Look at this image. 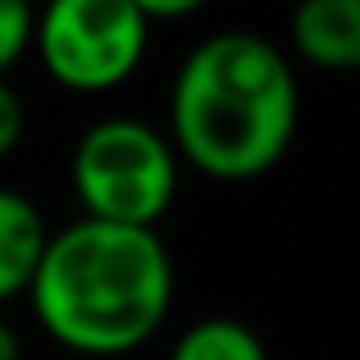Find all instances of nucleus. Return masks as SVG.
<instances>
[{
    "label": "nucleus",
    "instance_id": "nucleus-9",
    "mask_svg": "<svg viewBox=\"0 0 360 360\" xmlns=\"http://www.w3.org/2000/svg\"><path fill=\"white\" fill-rule=\"evenodd\" d=\"M23 132H27V110H23V101H18V91L0 78V160L18 150Z\"/></svg>",
    "mask_w": 360,
    "mask_h": 360
},
{
    "label": "nucleus",
    "instance_id": "nucleus-2",
    "mask_svg": "<svg viewBox=\"0 0 360 360\" xmlns=\"http://www.w3.org/2000/svg\"><path fill=\"white\" fill-rule=\"evenodd\" d=\"M37 324L82 356H123L155 338L174 306V260L155 229L78 219L55 233L32 274Z\"/></svg>",
    "mask_w": 360,
    "mask_h": 360
},
{
    "label": "nucleus",
    "instance_id": "nucleus-4",
    "mask_svg": "<svg viewBox=\"0 0 360 360\" xmlns=\"http://www.w3.org/2000/svg\"><path fill=\"white\" fill-rule=\"evenodd\" d=\"M150 27L132 0H55L32 23V51L60 87L96 96L141 69Z\"/></svg>",
    "mask_w": 360,
    "mask_h": 360
},
{
    "label": "nucleus",
    "instance_id": "nucleus-8",
    "mask_svg": "<svg viewBox=\"0 0 360 360\" xmlns=\"http://www.w3.org/2000/svg\"><path fill=\"white\" fill-rule=\"evenodd\" d=\"M32 23H37V14L27 5L0 0V73L14 69L27 55V46H32Z\"/></svg>",
    "mask_w": 360,
    "mask_h": 360
},
{
    "label": "nucleus",
    "instance_id": "nucleus-1",
    "mask_svg": "<svg viewBox=\"0 0 360 360\" xmlns=\"http://www.w3.org/2000/svg\"><path fill=\"white\" fill-rule=\"evenodd\" d=\"M301 91L288 55L260 32H214L183 60L169 91L174 155L224 183L260 178L288 155Z\"/></svg>",
    "mask_w": 360,
    "mask_h": 360
},
{
    "label": "nucleus",
    "instance_id": "nucleus-11",
    "mask_svg": "<svg viewBox=\"0 0 360 360\" xmlns=\"http://www.w3.org/2000/svg\"><path fill=\"white\" fill-rule=\"evenodd\" d=\"M0 360H23V342H18L14 324H5V319H0Z\"/></svg>",
    "mask_w": 360,
    "mask_h": 360
},
{
    "label": "nucleus",
    "instance_id": "nucleus-6",
    "mask_svg": "<svg viewBox=\"0 0 360 360\" xmlns=\"http://www.w3.org/2000/svg\"><path fill=\"white\" fill-rule=\"evenodd\" d=\"M51 242L46 219L27 196L0 187V306L32 288V274Z\"/></svg>",
    "mask_w": 360,
    "mask_h": 360
},
{
    "label": "nucleus",
    "instance_id": "nucleus-3",
    "mask_svg": "<svg viewBox=\"0 0 360 360\" xmlns=\"http://www.w3.org/2000/svg\"><path fill=\"white\" fill-rule=\"evenodd\" d=\"M73 192L87 219L155 229L178 196V155L141 119H101L73 146Z\"/></svg>",
    "mask_w": 360,
    "mask_h": 360
},
{
    "label": "nucleus",
    "instance_id": "nucleus-5",
    "mask_svg": "<svg viewBox=\"0 0 360 360\" xmlns=\"http://www.w3.org/2000/svg\"><path fill=\"white\" fill-rule=\"evenodd\" d=\"M292 46L328 73L360 69V0H306L292 14Z\"/></svg>",
    "mask_w": 360,
    "mask_h": 360
},
{
    "label": "nucleus",
    "instance_id": "nucleus-7",
    "mask_svg": "<svg viewBox=\"0 0 360 360\" xmlns=\"http://www.w3.org/2000/svg\"><path fill=\"white\" fill-rule=\"evenodd\" d=\"M169 360H269V352H264L260 333L251 324L229 315H210V319H196L192 328H183Z\"/></svg>",
    "mask_w": 360,
    "mask_h": 360
},
{
    "label": "nucleus",
    "instance_id": "nucleus-10",
    "mask_svg": "<svg viewBox=\"0 0 360 360\" xmlns=\"http://www.w3.org/2000/svg\"><path fill=\"white\" fill-rule=\"evenodd\" d=\"M132 5H137V14L146 18V27L150 23H160V18H192L196 9V0H174V5H169V0H132Z\"/></svg>",
    "mask_w": 360,
    "mask_h": 360
}]
</instances>
